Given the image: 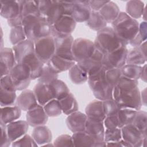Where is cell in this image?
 I'll return each instance as SVG.
<instances>
[{"instance_id": "7", "label": "cell", "mask_w": 147, "mask_h": 147, "mask_svg": "<svg viewBox=\"0 0 147 147\" xmlns=\"http://www.w3.org/2000/svg\"><path fill=\"white\" fill-rule=\"evenodd\" d=\"M34 52L37 57L44 64L55 53V42L52 35L45 36L34 41Z\"/></svg>"}, {"instance_id": "28", "label": "cell", "mask_w": 147, "mask_h": 147, "mask_svg": "<svg viewBox=\"0 0 147 147\" xmlns=\"http://www.w3.org/2000/svg\"><path fill=\"white\" fill-rule=\"evenodd\" d=\"M32 137L39 146L49 143L52 140V134L51 130L45 125L34 127Z\"/></svg>"}, {"instance_id": "38", "label": "cell", "mask_w": 147, "mask_h": 147, "mask_svg": "<svg viewBox=\"0 0 147 147\" xmlns=\"http://www.w3.org/2000/svg\"><path fill=\"white\" fill-rule=\"evenodd\" d=\"M142 66L132 64H125L120 68L122 76L126 78L138 80L141 75Z\"/></svg>"}, {"instance_id": "19", "label": "cell", "mask_w": 147, "mask_h": 147, "mask_svg": "<svg viewBox=\"0 0 147 147\" xmlns=\"http://www.w3.org/2000/svg\"><path fill=\"white\" fill-rule=\"evenodd\" d=\"M87 118L86 114L77 111L68 115L65 123L68 129L73 133L83 131L85 130Z\"/></svg>"}, {"instance_id": "26", "label": "cell", "mask_w": 147, "mask_h": 147, "mask_svg": "<svg viewBox=\"0 0 147 147\" xmlns=\"http://www.w3.org/2000/svg\"><path fill=\"white\" fill-rule=\"evenodd\" d=\"M21 63H25L30 68L32 80L38 79L41 76L44 63L37 57L35 52L26 57Z\"/></svg>"}, {"instance_id": "37", "label": "cell", "mask_w": 147, "mask_h": 147, "mask_svg": "<svg viewBox=\"0 0 147 147\" xmlns=\"http://www.w3.org/2000/svg\"><path fill=\"white\" fill-rule=\"evenodd\" d=\"M137 110L129 108H120L117 115L121 129L126 125L131 124L137 114Z\"/></svg>"}, {"instance_id": "9", "label": "cell", "mask_w": 147, "mask_h": 147, "mask_svg": "<svg viewBox=\"0 0 147 147\" xmlns=\"http://www.w3.org/2000/svg\"><path fill=\"white\" fill-rule=\"evenodd\" d=\"M87 82L96 99L103 101L113 98L114 87L106 81L105 77L96 80H87Z\"/></svg>"}, {"instance_id": "21", "label": "cell", "mask_w": 147, "mask_h": 147, "mask_svg": "<svg viewBox=\"0 0 147 147\" xmlns=\"http://www.w3.org/2000/svg\"><path fill=\"white\" fill-rule=\"evenodd\" d=\"M12 49L14 51L16 60L17 63H21L30 55L34 53V42L28 39L13 45Z\"/></svg>"}, {"instance_id": "30", "label": "cell", "mask_w": 147, "mask_h": 147, "mask_svg": "<svg viewBox=\"0 0 147 147\" xmlns=\"http://www.w3.org/2000/svg\"><path fill=\"white\" fill-rule=\"evenodd\" d=\"M146 55L142 52L139 47H133L128 50L126 64L141 65L146 64Z\"/></svg>"}, {"instance_id": "54", "label": "cell", "mask_w": 147, "mask_h": 147, "mask_svg": "<svg viewBox=\"0 0 147 147\" xmlns=\"http://www.w3.org/2000/svg\"><path fill=\"white\" fill-rule=\"evenodd\" d=\"M8 25L12 28L17 27V26H22V22H23V17L22 15H20L14 18L7 20Z\"/></svg>"}, {"instance_id": "3", "label": "cell", "mask_w": 147, "mask_h": 147, "mask_svg": "<svg viewBox=\"0 0 147 147\" xmlns=\"http://www.w3.org/2000/svg\"><path fill=\"white\" fill-rule=\"evenodd\" d=\"M22 26L26 38L33 42L40 38L51 35V25L41 16L23 17Z\"/></svg>"}, {"instance_id": "55", "label": "cell", "mask_w": 147, "mask_h": 147, "mask_svg": "<svg viewBox=\"0 0 147 147\" xmlns=\"http://www.w3.org/2000/svg\"><path fill=\"white\" fill-rule=\"evenodd\" d=\"M138 33L141 36V37L146 41L147 39V24L146 21H142L139 24V29Z\"/></svg>"}, {"instance_id": "51", "label": "cell", "mask_w": 147, "mask_h": 147, "mask_svg": "<svg viewBox=\"0 0 147 147\" xmlns=\"http://www.w3.org/2000/svg\"><path fill=\"white\" fill-rule=\"evenodd\" d=\"M0 88L6 91H17L13 80L9 75L1 76L0 79Z\"/></svg>"}, {"instance_id": "45", "label": "cell", "mask_w": 147, "mask_h": 147, "mask_svg": "<svg viewBox=\"0 0 147 147\" xmlns=\"http://www.w3.org/2000/svg\"><path fill=\"white\" fill-rule=\"evenodd\" d=\"M122 76L120 68H106L105 77L106 81L114 87Z\"/></svg>"}, {"instance_id": "40", "label": "cell", "mask_w": 147, "mask_h": 147, "mask_svg": "<svg viewBox=\"0 0 147 147\" xmlns=\"http://www.w3.org/2000/svg\"><path fill=\"white\" fill-rule=\"evenodd\" d=\"M16 91L0 90V105L1 107L15 106L17 104Z\"/></svg>"}, {"instance_id": "6", "label": "cell", "mask_w": 147, "mask_h": 147, "mask_svg": "<svg viewBox=\"0 0 147 147\" xmlns=\"http://www.w3.org/2000/svg\"><path fill=\"white\" fill-rule=\"evenodd\" d=\"M9 75L17 91H23L26 89L32 80L30 69L25 63H17Z\"/></svg>"}, {"instance_id": "58", "label": "cell", "mask_w": 147, "mask_h": 147, "mask_svg": "<svg viewBox=\"0 0 147 147\" xmlns=\"http://www.w3.org/2000/svg\"><path fill=\"white\" fill-rule=\"evenodd\" d=\"M141 94V102L142 105L144 106H146V89L145 88L144 90L140 92Z\"/></svg>"}, {"instance_id": "41", "label": "cell", "mask_w": 147, "mask_h": 147, "mask_svg": "<svg viewBox=\"0 0 147 147\" xmlns=\"http://www.w3.org/2000/svg\"><path fill=\"white\" fill-rule=\"evenodd\" d=\"M43 107L48 116L50 117H57L62 113L59 100L56 99H53L46 103Z\"/></svg>"}, {"instance_id": "13", "label": "cell", "mask_w": 147, "mask_h": 147, "mask_svg": "<svg viewBox=\"0 0 147 147\" xmlns=\"http://www.w3.org/2000/svg\"><path fill=\"white\" fill-rule=\"evenodd\" d=\"M76 22L71 16L63 15L51 26V35L66 36L71 34L76 28Z\"/></svg>"}, {"instance_id": "5", "label": "cell", "mask_w": 147, "mask_h": 147, "mask_svg": "<svg viewBox=\"0 0 147 147\" xmlns=\"http://www.w3.org/2000/svg\"><path fill=\"white\" fill-rule=\"evenodd\" d=\"M40 16L44 17L52 26L63 15L64 10L61 1H37Z\"/></svg>"}, {"instance_id": "34", "label": "cell", "mask_w": 147, "mask_h": 147, "mask_svg": "<svg viewBox=\"0 0 147 147\" xmlns=\"http://www.w3.org/2000/svg\"><path fill=\"white\" fill-rule=\"evenodd\" d=\"M86 24L92 30L97 32L107 26V22L102 17L99 11H92L90 18Z\"/></svg>"}, {"instance_id": "53", "label": "cell", "mask_w": 147, "mask_h": 147, "mask_svg": "<svg viewBox=\"0 0 147 147\" xmlns=\"http://www.w3.org/2000/svg\"><path fill=\"white\" fill-rule=\"evenodd\" d=\"M108 1H88L90 7L92 11H99L103 6Z\"/></svg>"}, {"instance_id": "46", "label": "cell", "mask_w": 147, "mask_h": 147, "mask_svg": "<svg viewBox=\"0 0 147 147\" xmlns=\"http://www.w3.org/2000/svg\"><path fill=\"white\" fill-rule=\"evenodd\" d=\"M102 105L106 116L116 114L120 109L118 104L113 98L102 101Z\"/></svg>"}, {"instance_id": "52", "label": "cell", "mask_w": 147, "mask_h": 147, "mask_svg": "<svg viewBox=\"0 0 147 147\" xmlns=\"http://www.w3.org/2000/svg\"><path fill=\"white\" fill-rule=\"evenodd\" d=\"M1 130V147H8L10 145L11 142L9 138L6 130V125L0 123Z\"/></svg>"}, {"instance_id": "12", "label": "cell", "mask_w": 147, "mask_h": 147, "mask_svg": "<svg viewBox=\"0 0 147 147\" xmlns=\"http://www.w3.org/2000/svg\"><path fill=\"white\" fill-rule=\"evenodd\" d=\"M121 132L122 140L129 144L130 147L142 146L143 141L146 137V133H142L132 124L123 126Z\"/></svg>"}, {"instance_id": "29", "label": "cell", "mask_w": 147, "mask_h": 147, "mask_svg": "<svg viewBox=\"0 0 147 147\" xmlns=\"http://www.w3.org/2000/svg\"><path fill=\"white\" fill-rule=\"evenodd\" d=\"M99 12L107 24H111L118 17L121 11L115 2L108 1Z\"/></svg>"}, {"instance_id": "23", "label": "cell", "mask_w": 147, "mask_h": 147, "mask_svg": "<svg viewBox=\"0 0 147 147\" xmlns=\"http://www.w3.org/2000/svg\"><path fill=\"white\" fill-rule=\"evenodd\" d=\"M76 62L54 55L46 64L55 73L59 74L69 70Z\"/></svg>"}, {"instance_id": "1", "label": "cell", "mask_w": 147, "mask_h": 147, "mask_svg": "<svg viewBox=\"0 0 147 147\" xmlns=\"http://www.w3.org/2000/svg\"><path fill=\"white\" fill-rule=\"evenodd\" d=\"M138 80L121 76L113 90V99L120 108L140 110L142 106Z\"/></svg>"}, {"instance_id": "36", "label": "cell", "mask_w": 147, "mask_h": 147, "mask_svg": "<svg viewBox=\"0 0 147 147\" xmlns=\"http://www.w3.org/2000/svg\"><path fill=\"white\" fill-rule=\"evenodd\" d=\"M49 86L52 89L54 99L59 100L65 97L69 93L67 84L63 81L58 79L52 82L49 84Z\"/></svg>"}, {"instance_id": "49", "label": "cell", "mask_w": 147, "mask_h": 147, "mask_svg": "<svg viewBox=\"0 0 147 147\" xmlns=\"http://www.w3.org/2000/svg\"><path fill=\"white\" fill-rule=\"evenodd\" d=\"M54 146H74L72 136L61 134L57 137L53 142Z\"/></svg>"}, {"instance_id": "17", "label": "cell", "mask_w": 147, "mask_h": 147, "mask_svg": "<svg viewBox=\"0 0 147 147\" xmlns=\"http://www.w3.org/2000/svg\"><path fill=\"white\" fill-rule=\"evenodd\" d=\"M71 16L76 22H86L91 13L88 1H74Z\"/></svg>"}, {"instance_id": "42", "label": "cell", "mask_w": 147, "mask_h": 147, "mask_svg": "<svg viewBox=\"0 0 147 147\" xmlns=\"http://www.w3.org/2000/svg\"><path fill=\"white\" fill-rule=\"evenodd\" d=\"M26 38V34L22 26L12 28L9 34V40L13 45H15Z\"/></svg>"}, {"instance_id": "15", "label": "cell", "mask_w": 147, "mask_h": 147, "mask_svg": "<svg viewBox=\"0 0 147 147\" xmlns=\"http://www.w3.org/2000/svg\"><path fill=\"white\" fill-rule=\"evenodd\" d=\"M14 51L10 48H3L0 51V68L1 76L9 75L17 64Z\"/></svg>"}, {"instance_id": "32", "label": "cell", "mask_w": 147, "mask_h": 147, "mask_svg": "<svg viewBox=\"0 0 147 147\" xmlns=\"http://www.w3.org/2000/svg\"><path fill=\"white\" fill-rule=\"evenodd\" d=\"M62 113L65 115L71 114L78 111V102L74 95L69 92L65 97L59 100Z\"/></svg>"}, {"instance_id": "31", "label": "cell", "mask_w": 147, "mask_h": 147, "mask_svg": "<svg viewBox=\"0 0 147 147\" xmlns=\"http://www.w3.org/2000/svg\"><path fill=\"white\" fill-rule=\"evenodd\" d=\"M145 7L144 3L141 1H129L126 3L125 13L130 17L137 20L142 16Z\"/></svg>"}, {"instance_id": "33", "label": "cell", "mask_w": 147, "mask_h": 147, "mask_svg": "<svg viewBox=\"0 0 147 147\" xmlns=\"http://www.w3.org/2000/svg\"><path fill=\"white\" fill-rule=\"evenodd\" d=\"M68 75L71 82L76 84H82L88 80L87 73L77 63L68 70Z\"/></svg>"}, {"instance_id": "24", "label": "cell", "mask_w": 147, "mask_h": 147, "mask_svg": "<svg viewBox=\"0 0 147 147\" xmlns=\"http://www.w3.org/2000/svg\"><path fill=\"white\" fill-rule=\"evenodd\" d=\"M33 92L38 105L44 106L46 103L54 99L49 84L38 82L33 88Z\"/></svg>"}, {"instance_id": "22", "label": "cell", "mask_w": 147, "mask_h": 147, "mask_svg": "<svg viewBox=\"0 0 147 147\" xmlns=\"http://www.w3.org/2000/svg\"><path fill=\"white\" fill-rule=\"evenodd\" d=\"M38 103L33 91L29 89L23 90L17 98V105L22 111H28Z\"/></svg>"}, {"instance_id": "56", "label": "cell", "mask_w": 147, "mask_h": 147, "mask_svg": "<svg viewBox=\"0 0 147 147\" xmlns=\"http://www.w3.org/2000/svg\"><path fill=\"white\" fill-rule=\"evenodd\" d=\"M122 146V147H130V145L128 144L126 141L123 140H121L118 141L112 142H107L106 143V146Z\"/></svg>"}, {"instance_id": "20", "label": "cell", "mask_w": 147, "mask_h": 147, "mask_svg": "<svg viewBox=\"0 0 147 147\" xmlns=\"http://www.w3.org/2000/svg\"><path fill=\"white\" fill-rule=\"evenodd\" d=\"M21 14V1H1V17L10 20Z\"/></svg>"}, {"instance_id": "27", "label": "cell", "mask_w": 147, "mask_h": 147, "mask_svg": "<svg viewBox=\"0 0 147 147\" xmlns=\"http://www.w3.org/2000/svg\"><path fill=\"white\" fill-rule=\"evenodd\" d=\"M21 111L17 105L1 107L0 123L7 125L18 120L21 117Z\"/></svg>"}, {"instance_id": "57", "label": "cell", "mask_w": 147, "mask_h": 147, "mask_svg": "<svg viewBox=\"0 0 147 147\" xmlns=\"http://www.w3.org/2000/svg\"><path fill=\"white\" fill-rule=\"evenodd\" d=\"M140 79H141L144 82H146V64H145L142 65Z\"/></svg>"}, {"instance_id": "2", "label": "cell", "mask_w": 147, "mask_h": 147, "mask_svg": "<svg viewBox=\"0 0 147 147\" xmlns=\"http://www.w3.org/2000/svg\"><path fill=\"white\" fill-rule=\"evenodd\" d=\"M111 25L117 36L126 46L129 44L138 32V22L125 12L121 11L118 17L111 23Z\"/></svg>"}, {"instance_id": "14", "label": "cell", "mask_w": 147, "mask_h": 147, "mask_svg": "<svg viewBox=\"0 0 147 147\" xmlns=\"http://www.w3.org/2000/svg\"><path fill=\"white\" fill-rule=\"evenodd\" d=\"M128 49L126 46L106 54L103 64L106 68H121L126 64Z\"/></svg>"}, {"instance_id": "39", "label": "cell", "mask_w": 147, "mask_h": 147, "mask_svg": "<svg viewBox=\"0 0 147 147\" xmlns=\"http://www.w3.org/2000/svg\"><path fill=\"white\" fill-rule=\"evenodd\" d=\"M22 17L28 16H40L37 1H21Z\"/></svg>"}, {"instance_id": "50", "label": "cell", "mask_w": 147, "mask_h": 147, "mask_svg": "<svg viewBox=\"0 0 147 147\" xmlns=\"http://www.w3.org/2000/svg\"><path fill=\"white\" fill-rule=\"evenodd\" d=\"M103 122L105 129H114L116 128H121L117 114L106 116Z\"/></svg>"}, {"instance_id": "44", "label": "cell", "mask_w": 147, "mask_h": 147, "mask_svg": "<svg viewBox=\"0 0 147 147\" xmlns=\"http://www.w3.org/2000/svg\"><path fill=\"white\" fill-rule=\"evenodd\" d=\"M58 74L53 72L49 67L46 65L44 66L41 76L38 78V82L49 84L54 80L57 79Z\"/></svg>"}, {"instance_id": "4", "label": "cell", "mask_w": 147, "mask_h": 147, "mask_svg": "<svg viewBox=\"0 0 147 147\" xmlns=\"http://www.w3.org/2000/svg\"><path fill=\"white\" fill-rule=\"evenodd\" d=\"M94 42L96 47L106 54L126 46L117 36L113 28L107 26L97 32Z\"/></svg>"}, {"instance_id": "48", "label": "cell", "mask_w": 147, "mask_h": 147, "mask_svg": "<svg viewBox=\"0 0 147 147\" xmlns=\"http://www.w3.org/2000/svg\"><path fill=\"white\" fill-rule=\"evenodd\" d=\"M12 146H30V147H36L38 146V144L35 142L33 137L29 134H25L21 138L11 143Z\"/></svg>"}, {"instance_id": "47", "label": "cell", "mask_w": 147, "mask_h": 147, "mask_svg": "<svg viewBox=\"0 0 147 147\" xmlns=\"http://www.w3.org/2000/svg\"><path fill=\"white\" fill-rule=\"evenodd\" d=\"M122 139V132L121 128L105 129L104 140L106 143L118 141Z\"/></svg>"}, {"instance_id": "25", "label": "cell", "mask_w": 147, "mask_h": 147, "mask_svg": "<svg viewBox=\"0 0 147 147\" xmlns=\"http://www.w3.org/2000/svg\"><path fill=\"white\" fill-rule=\"evenodd\" d=\"M85 114L88 119L103 122L106 115L103 111L102 101L96 99L89 103L86 107Z\"/></svg>"}, {"instance_id": "16", "label": "cell", "mask_w": 147, "mask_h": 147, "mask_svg": "<svg viewBox=\"0 0 147 147\" xmlns=\"http://www.w3.org/2000/svg\"><path fill=\"white\" fill-rule=\"evenodd\" d=\"M48 117L43 106L38 105L34 108L26 111V121L29 125L34 127L46 124Z\"/></svg>"}, {"instance_id": "10", "label": "cell", "mask_w": 147, "mask_h": 147, "mask_svg": "<svg viewBox=\"0 0 147 147\" xmlns=\"http://www.w3.org/2000/svg\"><path fill=\"white\" fill-rule=\"evenodd\" d=\"M84 131L95 140L94 147L106 146V142L104 140L105 127L103 122L94 121L87 118Z\"/></svg>"}, {"instance_id": "18", "label": "cell", "mask_w": 147, "mask_h": 147, "mask_svg": "<svg viewBox=\"0 0 147 147\" xmlns=\"http://www.w3.org/2000/svg\"><path fill=\"white\" fill-rule=\"evenodd\" d=\"M29 124L26 121L17 120L6 125V130L11 143L26 134Z\"/></svg>"}, {"instance_id": "35", "label": "cell", "mask_w": 147, "mask_h": 147, "mask_svg": "<svg viewBox=\"0 0 147 147\" xmlns=\"http://www.w3.org/2000/svg\"><path fill=\"white\" fill-rule=\"evenodd\" d=\"M72 138L74 146L94 147L95 140L84 131L74 133Z\"/></svg>"}, {"instance_id": "8", "label": "cell", "mask_w": 147, "mask_h": 147, "mask_svg": "<svg viewBox=\"0 0 147 147\" xmlns=\"http://www.w3.org/2000/svg\"><path fill=\"white\" fill-rule=\"evenodd\" d=\"M94 49V42L89 39L78 38L74 40L72 51L75 61L78 63L89 59Z\"/></svg>"}, {"instance_id": "11", "label": "cell", "mask_w": 147, "mask_h": 147, "mask_svg": "<svg viewBox=\"0 0 147 147\" xmlns=\"http://www.w3.org/2000/svg\"><path fill=\"white\" fill-rule=\"evenodd\" d=\"M55 42V55L68 60H74L72 55L74 38L71 34L53 36ZM75 61V60H74Z\"/></svg>"}, {"instance_id": "43", "label": "cell", "mask_w": 147, "mask_h": 147, "mask_svg": "<svg viewBox=\"0 0 147 147\" xmlns=\"http://www.w3.org/2000/svg\"><path fill=\"white\" fill-rule=\"evenodd\" d=\"M146 112L142 110H138L133 119L132 125L143 133H146Z\"/></svg>"}]
</instances>
